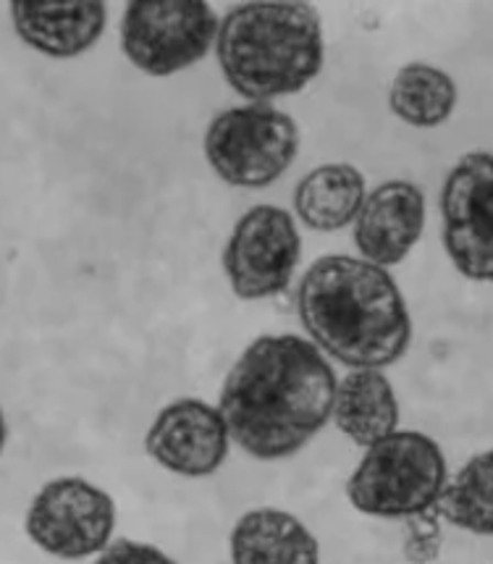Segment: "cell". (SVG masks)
Returning <instances> with one entry per match:
<instances>
[{
    "mask_svg": "<svg viewBox=\"0 0 493 564\" xmlns=\"http://www.w3.org/2000/svg\"><path fill=\"white\" fill-rule=\"evenodd\" d=\"M339 381L324 349L294 334L260 336L226 376L218 410L231 442L273 463L307 446L333 417Z\"/></svg>",
    "mask_w": 493,
    "mask_h": 564,
    "instance_id": "1",
    "label": "cell"
},
{
    "mask_svg": "<svg viewBox=\"0 0 493 564\" xmlns=\"http://www.w3.org/2000/svg\"><path fill=\"white\" fill-rule=\"evenodd\" d=\"M297 311L310 341L352 370H383L413 341V318L386 268L326 254L299 281Z\"/></svg>",
    "mask_w": 493,
    "mask_h": 564,
    "instance_id": "2",
    "label": "cell"
},
{
    "mask_svg": "<svg viewBox=\"0 0 493 564\" xmlns=\"http://www.w3.org/2000/svg\"><path fill=\"white\" fill-rule=\"evenodd\" d=\"M223 79L246 100L265 102L305 89L324 68V30L307 3H242L216 40Z\"/></svg>",
    "mask_w": 493,
    "mask_h": 564,
    "instance_id": "3",
    "label": "cell"
},
{
    "mask_svg": "<svg viewBox=\"0 0 493 564\" xmlns=\"http://www.w3.org/2000/svg\"><path fill=\"white\" fill-rule=\"evenodd\" d=\"M449 486L441 446L420 431H396L365 449L347 480V497L370 518L409 520L438 507Z\"/></svg>",
    "mask_w": 493,
    "mask_h": 564,
    "instance_id": "4",
    "label": "cell"
},
{
    "mask_svg": "<svg viewBox=\"0 0 493 564\" xmlns=\"http://www.w3.org/2000/svg\"><path fill=\"white\" fill-rule=\"evenodd\" d=\"M297 153V123L265 102L229 108L205 132V158L231 187H269L286 174Z\"/></svg>",
    "mask_w": 493,
    "mask_h": 564,
    "instance_id": "5",
    "label": "cell"
},
{
    "mask_svg": "<svg viewBox=\"0 0 493 564\" xmlns=\"http://www.w3.org/2000/svg\"><path fill=\"white\" fill-rule=\"evenodd\" d=\"M218 30L202 0H132L121 19V51L150 77H171L202 61Z\"/></svg>",
    "mask_w": 493,
    "mask_h": 564,
    "instance_id": "6",
    "label": "cell"
},
{
    "mask_svg": "<svg viewBox=\"0 0 493 564\" xmlns=\"http://www.w3.org/2000/svg\"><path fill=\"white\" fill-rule=\"evenodd\" d=\"M26 535L61 560L100 556L116 531V501L85 478H56L34 494L24 520Z\"/></svg>",
    "mask_w": 493,
    "mask_h": 564,
    "instance_id": "7",
    "label": "cell"
},
{
    "mask_svg": "<svg viewBox=\"0 0 493 564\" xmlns=\"http://www.w3.org/2000/svg\"><path fill=\"white\" fill-rule=\"evenodd\" d=\"M303 237L292 213L255 205L239 218L223 247V273L239 300H269L292 284Z\"/></svg>",
    "mask_w": 493,
    "mask_h": 564,
    "instance_id": "8",
    "label": "cell"
},
{
    "mask_svg": "<svg viewBox=\"0 0 493 564\" xmlns=\"http://www.w3.org/2000/svg\"><path fill=\"white\" fill-rule=\"evenodd\" d=\"M443 247L460 276L493 284V155L468 153L441 189Z\"/></svg>",
    "mask_w": 493,
    "mask_h": 564,
    "instance_id": "9",
    "label": "cell"
},
{
    "mask_svg": "<svg viewBox=\"0 0 493 564\" xmlns=\"http://www.w3.org/2000/svg\"><path fill=\"white\" fill-rule=\"evenodd\" d=\"M231 433L221 410L195 397H182L155 415L145 452L168 473L208 478L229 457Z\"/></svg>",
    "mask_w": 493,
    "mask_h": 564,
    "instance_id": "10",
    "label": "cell"
},
{
    "mask_svg": "<svg viewBox=\"0 0 493 564\" xmlns=\"http://www.w3.org/2000/svg\"><path fill=\"white\" fill-rule=\"evenodd\" d=\"M426 229V195L413 182L392 178L365 197L358 221L354 245L370 263L388 268L402 263L420 242Z\"/></svg>",
    "mask_w": 493,
    "mask_h": 564,
    "instance_id": "11",
    "label": "cell"
},
{
    "mask_svg": "<svg viewBox=\"0 0 493 564\" xmlns=\"http://www.w3.org/2000/svg\"><path fill=\"white\" fill-rule=\"evenodd\" d=\"M13 30L26 45L53 58H74L98 43L108 22L106 3H11Z\"/></svg>",
    "mask_w": 493,
    "mask_h": 564,
    "instance_id": "12",
    "label": "cell"
},
{
    "mask_svg": "<svg viewBox=\"0 0 493 564\" xmlns=\"http://www.w3.org/2000/svg\"><path fill=\"white\" fill-rule=\"evenodd\" d=\"M231 564H320L318 539L284 509H252L229 539Z\"/></svg>",
    "mask_w": 493,
    "mask_h": 564,
    "instance_id": "13",
    "label": "cell"
},
{
    "mask_svg": "<svg viewBox=\"0 0 493 564\" xmlns=\"http://www.w3.org/2000/svg\"><path fill=\"white\" fill-rule=\"evenodd\" d=\"M333 423L352 444L370 449L399 431V402L383 370H352L339 381Z\"/></svg>",
    "mask_w": 493,
    "mask_h": 564,
    "instance_id": "14",
    "label": "cell"
},
{
    "mask_svg": "<svg viewBox=\"0 0 493 564\" xmlns=\"http://www.w3.org/2000/svg\"><path fill=\"white\" fill-rule=\"evenodd\" d=\"M365 176L349 163H326L294 189V210L313 231H339L358 221L365 205Z\"/></svg>",
    "mask_w": 493,
    "mask_h": 564,
    "instance_id": "15",
    "label": "cell"
},
{
    "mask_svg": "<svg viewBox=\"0 0 493 564\" xmlns=\"http://www.w3.org/2000/svg\"><path fill=\"white\" fill-rule=\"evenodd\" d=\"M396 119L415 129H436L449 121L457 108V85L441 68L409 64L399 68L388 93Z\"/></svg>",
    "mask_w": 493,
    "mask_h": 564,
    "instance_id": "16",
    "label": "cell"
},
{
    "mask_svg": "<svg viewBox=\"0 0 493 564\" xmlns=\"http://www.w3.org/2000/svg\"><path fill=\"white\" fill-rule=\"evenodd\" d=\"M436 509L460 531L493 535V446L460 467Z\"/></svg>",
    "mask_w": 493,
    "mask_h": 564,
    "instance_id": "17",
    "label": "cell"
},
{
    "mask_svg": "<svg viewBox=\"0 0 493 564\" xmlns=\"http://www.w3.org/2000/svg\"><path fill=\"white\" fill-rule=\"evenodd\" d=\"M441 514L438 509L415 514L407 520V535H404V556L413 564H430L441 552Z\"/></svg>",
    "mask_w": 493,
    "mask_h": 564,
    "instance_id": "18",
    "label": "cell"
},
{
    "mask_svg": "<svg viewBox=\"0 0 493 564\" xmlns=\"http://www.w3.org/2000/svg\"><path fill=\"white\" fill-rule=\"evenodd\" d=\"M92 564H176V560H171L153 543L121 539L113 541Z\"/></svg>",
    "mask_w": 493,
    "mask_h": 564,
    "instance_id": "19",
    "label": "cell"
}]
</instances>
